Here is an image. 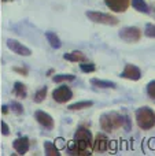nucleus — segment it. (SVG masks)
<instances>
[{"mask_svg": "<svg viewBox=\"0 0 155 156\" xmlns=\"http://www.w3.org/2000/svg\"><path fill=\"white\" fill-rule=\"evenodd\" d=\"M99 122H100V129L106 133H113L115 130L121 129V127H124L126 132L131 130V119H129V116L121 115V114L114 112V111L104 112L100 116Z\"/></svg>", "mask_w": 155, "mask_h": 156, "instance_id": "nucleus-1", "label": "nucleus"}, {"mask_svg": "<svg viewBox=\"0 0 155 156\" xmlns=\"http://www.w3.org/2000/svg\"><path fill=\"white\" fill-rule=\"evenodd\" d=\"M137 126L142 130H150L155 126V112L150 107H140L135 112Z\"/></svg>", "mask_w": 155, "mask_h": 156, "instance_id": "nucleus-2", "label": "nucleus"}, {"mask_svg": "<svg viewBox=\"0 0 155 156\" xmlns=\"http://www.w3.org/2000/svg\"><path fill=\"white\" fill-rule=\"evenodd\" d=\"M73 141L76 143V145L80 149H82V151H88L89 148H92V144H93L92 133H91L89 129L81 126V127L77 129L76 133H74V140Z\"/></svg>", "mask_w": 155, "mask_h": 156, "instance_id": "nucleus-3", "label": "nucleus"}, {"mask_svg": "<svg viewBox=\"0 0 155 156\" xmlns=\"http://www.w3.org/2000/svg\"><path fill=\"white\" fill-rule=\"evenodd\" d=\"M87 18L92 21L93 23H100V25H107V26H115L118 25V18L111 14L100 12V11H87L85 12Z\"/></svg>", "mask_w": 155, "mask_h": 156, "instance_id": "nucleus-4", "label": "nucleus"}, {"mask_svg": "<svg viewBox=\"0 0 155 156\" xmlns=\"http://www.w3.org/2000/svg\"><path fill=\"white\" fill-rule=\"evenodd\" d=\"M118 36H120V38L124 40L125 43H129V44L137 43V41H140V38H142V30L136 26H126L120 30Z\"/></svg>", "mask_w": 155, "mask_h": 156, "instance_id": "nucleus-5", "label": "nucleus"}, {"mask_svg": "<svg viewBox=\"0 0 155 156\" xmlns=\"http://www.w3.org/2000/svg\"><path fill=\"white\" fill-rule=\"evenodd\" d=\"M52 99L56 103H59V104H65V103L70 101V100L73 99V92L66 85L58 86L56 89L52 90Z\"/></svg>", "mask_w": 155, "mask_h": 156, "instance_id": "nucleus-6", "label": "nucleus"}, {"mask_svg": "<svg viewBox=\"0 0 155 156\" xmlns=\"http://www.w3.org/2000/svg\"><path fill=\"white\" fill-rule=\"evenodd\" d=\"M34 119L47 130H52L55 127V122H54V118L49 115L48 112L43 110H37L34 112Z\"/></svg>", "mask_w": 155, "mask_h": 156, "instance_id": "nucleus-7", "label": "nucleus"}, {"mask_svg": "<svg viewBox=\"0 0 155 156\" xmlns=\"http://www.w3.org/2000/svg\"><path fill=\"white\" fill-rule=\"evenodd\" d=\"M120 77L125 78V80H129V81H139L140 78H142V70H140L136 65L128 63V65L124 67Z\"/></svg>", "mask_w": 155, "mask_h": 156, "instance_id": "nucleus-8", "label": "nucleus"}, {"mask_svg": "<svg viewBox=\"0 0 155 156\" xmlns=\"http://www.w3.org/2000/svg\"><path fill=\"white\" fill-rule=\"evenodd\" d=\"M7 47L14 52V54L19 55V56H30V55H32V51H30L26 45H23L22 43L14 40V38H8L7 40Z\"/></svg>", "mask_w": 155, "mask_h": 156, "instance_id": "nucleus-9", "label": "nucleus"}, {"mask_svg": "<svg viewBox=\"0 0 155 156\" xmlns=\"http://www.w3.org/2000/svg\"><path fill=\"white\" fill-rule=\"evenodd\" d=\"M104 3L114 12H125L131 5V0H104Z\"/></svg>", "mask_w": 155, "mask_h": 156, "instance_id": "nucleus-10", "label": "nucleus"}, {"mask_svg": "<svg viewBox=\"0 0 155 156\" xmlns=\"http://www.w3.org/2000/svg\"><path fill=\"white\" fill-rule=\"evenodd\" d=\"M13 147L18 155H25L30 148V141L27 137H19L16 140H14Z\"/></svg>", "mask_w": 155, "mask_h": 156, "instance_id": "nucleus-11", "label": "nucleus"}, {"mask_svg": "<svg viewBox=\"0 0 155 156\" xmlns=\"http://www.w3.org/2000/svg\"><path fill=\"white\" fill-rule=\"evenodd\" d=\"M92 149L95 152H100V154L102 152H106L107 149H109V140H107L106 136L99 133V134L96 136V138L93 140Z\"/></svg>", "mask_w": 155, "mask_h": 156, "instance_id": "nucleus-12", "label": "nucleus"}, {"mask_svg": "<svg viewBox=\"0 0 155 156\" xmlns=\"http://www.w3.org/2000/svg\"><path fill=\"white\" fill-rule=\"evenodd\" d=\"M63 59L69 60V62H76V63H82L88 62V58L85 54H82L81 51H71L63 55Z\"/></svg>", "mask_w": 155, "mask_h": 156, "instance_id": "nucleus-13", "label": "nucleus"}, {"mask_svg": "<svg viewBox=\"0 0 155 156\" xmlns=\"http://www.w3.org/2000/svg\"><path fill=\"white\" fill-rule=\"evenodd\" d=\"M91 83L96 88H102V89H115L117 88V83L113 82V81H104V80H99V78H92Z\"/></svg>", "mask_w": 155, "mask_h": 156, "instance_id": "nucleus-14", "label": "nucleus"}, {"mask_svg": "<svg viewBox=\"0 0 155 156\" xmlns=\"http://www.w3.org/2000/svg\"><path fill=\"white\" fill-rule=\"evenodd\" d=\"M13 93L15 94L16 97H19V99H26V96H27L26 85H25V83H22V82H19V81H16V82L14 83Z\"/></svg>", "mask_w": 155, "mask_h": 156, "instance_id": "nucleus-15", "label": "nucleus"}, {"mask_svg": "<svg viewBox=\"0 0 155 156\" xmlns=\"http://www.w3.org/2000/svg\"><path fill=\"white\" fill-rule=\"evenodd\" d=\"M45 37H47V41L49 43V45H51L52 48L59 49L60 47H62V41H60L59 37H58L56 33H54V32H45Z\"/></svg>", "mask_w": 155, "mask_h": 156, "instance_id": "nucleus-16", "label": "nucleus"}, {"mask_svg": "<svg viewBox=\"0 0 155 156\" xmlns=\"http://www.w3.org/2000/svg\"><path fill=\"white\" fill-rule=\"evenodd\" d=\"M93 105V101L91 100H84V101H77V103H73V104L69 105V110L70 111H80V110H85V108H89Z\"/></svg>", "mask_w": 155, "mask_h": 156, "instance_id": "nucleus-17", "label": "nucleus"}, {"mask_svg": "<svg viewBox=\"0 0 155 156\" xmlns=\"http://www.w3.org/2000/svg\"><path fill=\"white\" fill-rule=\"evenodd\" d=\"M44 152H45L47 156H59L60 155L59 149L51 141H44Z\"/></svg>", "mask_w": 155, "mask_h": 156, "instance_id": "nucleus-18", "label": "nucleus"}, {"mask_svg": "<svg viewBox=\"0 0 155 156\" xmlns=\"http://www.w3.org/2000/svg\"><path fill=\"white\" fill-rule=\"evenodd\" d=\"M131 4L132 7L135 8L136 11H139V12H144V14H148V5L147 3L144 2V0H131Z\"/></svg>", "mask_w": 155, "mask_h": 156, "instance_id": "nucleus-19", "label": "nucleus"}, {"mask_svg": "<svg viewBox=\"0 0 155 156\" xmlns=\"http://www.w3.org/2000/svg\"><path fill=\"white\" fill-rule=\"evenodd\" d=\"M47 93H48V88H47V86H43V88L37 89L36 93H34V96H33V101L37 103V104L43 103L47 97Z\"/></svg>", "mask_w": 155, "mask_h": 156, "instance_id": "nucleus-20", "label": "nucleus"}, {"mask_svg": "<svg viewBox=\"0 0 155 156\" xmlns=\"http://www.w3.org/2000/svg\"><path fill=\"white\" fill-rule=\"evenodd\" d=\"M76 80V76L73 74H56L52 77V81L55 83H62V82H71Z\"/></svg>", "mask_w": 155, "mask_h": 156, "instance_id": "nucleus-21", "label": "nucleus"}, {"mask_svg": "<svg viewBox=\"0 0 155 156\" xmlns=\"http://www.w3.org/2000/svg\"><path fill=\"white\" fill-rule=\"evenodd\" d=\"M67 152H69L70 155H80V156L91 155V152H88V151H82V149H80L76 145V143H74V141L67 147Z\"/></svg>", "mask_w": 155, "mask_h": 156, "instance_id": "nucleus-22", "label": "nucleus"}, {"mask_svg": "<svg viewBox=\"0 0 155 156\" xmlns=\"http://www.w3.org/2000/svg\"><path fill=\"white\" fill-rule=\"evenodd\" d=\"M10 108H11V111H13L14 114H16V115H22V114H23V105H22L21 103H18V101H11L10 103Z\"/></svg>", "mask_w": 155, "mask_h": 156, "instance_id": "nucleus-23", "label": "nucleus"}, {"mask_svg": "<svg viewBox=\"0 0 155 156\" xmlns=\"http://www.w3.org/2000/svg\"><path fill=\"white\" fill-rule=\"evenodd\" d=\"M80 69H81L82 73H93L96 70V66L93 63H88V62H82L80 65Z\"/></svg>", "mask_w": 155, "mask_h": 156, "instance_id": "nucleus-24", "label": "nucleus"}, {"mask_svg": "<svg viewBox=\"0 0 155 156\" xmlns=\"http://www.w3.org/2000/svg\"><path fill=\"white\" fill-rule=\"evenodd\" d=\"M144 34L150 38H155V25L154 23H147L144 29Z\"/></svg>", "mask_w": 155, "mask_h": 156, "instance_id": "nucleus-25", "label": "nucleus"}, {"mask_svg": "<svg viewBox=\"0 0 155 156\" xmlns=\"http://www.w3.org/2000/svg\"><path fill=\"white\" fill-rule=\"evenodd\" d=\"M147 94L151 97V99L155 100V80L150 81V82L147 83Z\"/></svg>", "mask_w": 155, "mask_h": 156, "instance_id": "nucleus-26", "label": "nucleus"}, {"mask_svg": "<svg viewBox=\"0 0 155 156\" xmlns=\"http://www.w3.org/2000/svg\"><path fill=\"white\" fill-rule=\"evenodd\" d=\"M0 125H2V134L3 136H8V134H10V127H8V125L5 123L4 121H2V123H0Z\"/></svg>", "mask_w": 155, "mask_h": 156, "instance_id": "nucleus-27", "label": "nucleus"}, {"mask_svg": "<svg viewBox=\"0 0 155 156\" xmlns=\"http://www.w3.org/2000/svg\"><path fill=\"white\" fill-rule=\"evenodd\" d=\"M13 70L15 71V73L21 74V76H25V77L27 76V69H26V67H14Z\"/></svg>", "mask_w": 155, "mask_h": 156, "instance_id": "nucleus-28", "label": "nucleus"}, {"mask_svg": "<svg viewBox=\"0 0 155 156\" xmlns=\"http://www.w3.org/2000/svg\"><path fill=\"white\" fill-rule=\"evenodd\" d=\"M2 112L4 114V115H5V114H8V107H7V105H3V107H2Z\"/></svg>", "mask_w": 155, "mask_h": 156, "instance_id": "nucleus-29", "label": "nucleus"}, {"mask_svg": "<svg viewBox=\"0 0 155 156\" xmlns=\"http://www.w3.org/2000/svg\"><path fill=\"white\" fill-rule=\"evenodd\" d=\"M51 74H54V70H48V71H47V76H51Z\"/></svg>", "mask_w": 155, "mask_h": 156, "instance_id": "nucleus-30", "label": "nucleus"}, {"mask_svg": "<svg viewBox=\"0 0 155 156\" xmlns=\"http://www.w3.org/2000/svg\"><path fill=\"white\" fill-rule=\"evenodd\" d=\"M3 2H8V0H3Z\"/></svg>", "mask_w": 155, "mask_h": 156, "instance_id": "nucleus-31", "label": "nucleus"}]
</instances>
